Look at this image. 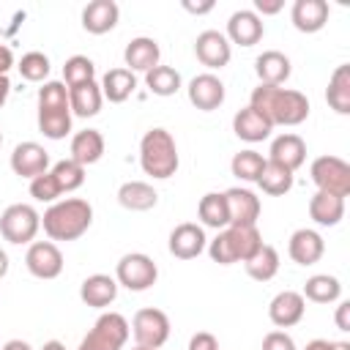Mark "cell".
I'll use <instances>...</instances> for the list:
<instances>
[{
    "label": "cell",
    "mask_w": 350,
    "mask_h": 350,
    "mask_svg": "<svg viewBox=\"0 0 350 350\" xmlns=\"http://www.w3.org/2000/svg\"><path fill=\"white\" fill-rule=\"evenodd\" d=\"M90 224H93V205L82 197L57 200L41 216V227L49 235V241H77L90 230Z\"/></svg>",
    "instance_id": "2"
},
{
    "label": "cell",
    "mask_w": 350,
    "mask_h": 350,
    "mask_svg": "<svg viewBox=\"0 0 350 350\" xmlns=\"http://www.w3.org/2000/svg\"><path fill=\"white\" fill-rule=\"evenodd\" d=\"M131 334H134V342L137 347H150V350H159L167 339H170V317L167 312L156 309V306H145L134 314L131 320Z\"/></svg>",
    "instance_id": "10"
},
{
    "label": "cell",
    "mask_w": 350,
    "mask_h": 350,
    "mask_svg": "<svg viewBox=\"0 0 350 350\" xmlns=\"http://www.w3.org/2000/svg\"><path fill=\"white\" fill-rule=\"evenodd\" d=\"M325 101L334 112L339 115H350V66L342 63L334 68L328 88H325Z\"/></svg>",
    "instance_id": "32"
},
{
    "label": "cell",
    "mask_w": 350,
    "mask_h": 350,
    "mask_svg": "<svg viewBox=\"0 0 350 350\" xmlns=\"http://www.w3.org/2000/svg\"><path fill=\"white\" fill-rule=\"evenodd\" d=\"M5 273H8V254L0 249V279H3Z\"/></svg>",
    "instance_id": "52"
},
{
    "label": "cell",
    "mask_w": 350,
    "mask_h": 350,
    "mask_svg": "<svg viewBox=\"0 0 350 350\" xmlns=\"http://www.w3.org/2000/svg\"><path fill=\"white\" fill-rule=\"evenodd\" d=\"M304 350H334V342H328V339H312Z\"/></svg>",
    "instance_id": "50"
},
{
    "label": "cell",
    "mask_w": 350,
    "mask_h": 350,
    "mask_svg": "<svg viewBox=\"0 0 350 350\" xmlns=\"http://www.w3.org/2000/svg\"><path fill=\"white\" fill-rule=\"evenodd\" d=\"M170 254L178 257V260H194L205 252L208 246V238H205V230L202 224L197 221H183L178 224L172 232H170Z\"/></svg>",
    "instance_id": "12"
},
{
    "label": "cell",
    "mask_w": 350,
    "mask_h": 350,
    "mask_svg": "<svg viewBox=\"0 0 350 350\" xmlns=\"http://www.w3.org/2000/svg\"><path fill=\"white\" fill-rule=\"evenodd\" d=\"M287 254L293 262L298 265H314L323 254H325V241L317 230H309V227H301L290 235V243H287Z\"/></svg>",
    "instance_id": "18"
},
{
    "label": "cell",
    "mask_w": 350,
    "mask_h": 350,
    "mask_svg": "<svg viewBox=\"0 0 350 350\" xmlns=\"http://www.w3.org/2000/svg\"><path fill=\"white\" fill-rule=\"evenodd\" d=\"M194 55L208 68H224L232 57V44L219 30H202L194 41Z\"/></svg>",
    "instance_id": "13"
},
{
    "label": "cell",
    "mask_w": 350,
    "mask_h": 350,
    "mask_svg": "<svg viewBox=\"0 0 350 350\" xmlns=\"http://www.w3.org/2000/svg\"><path fill=\"white\" fill-rule=\"evenodd\" d=\"M120 19V8L115 0H93L82 8V27L93 36L109 33Z\"/></svg>",
    "instance_id": "23"
},
{
    "label": "cell",
    "mask_w": 350,
    "mask_h": 350,
    "mask_svg": "<svg viewBox=\"0 0 350 350\" xmlns=\"http://www.w3.org/2000/svg\"><path fill=\"white\" fill-rule=\"evenodd\" d=\"M178 145H175V137L156 126V129H148L139 139V167L145 175H150L153 180H167L178 172Z\"/></svg>",
    "instance_id": "3"
},
{
    "label": "cell",
    "mask_w": 350,
    "mask_h": 350,
    "mask_svg": "<svg viewBox=\"0 0 350 350\" xmlns=\"http://www.w3.org/2000/svg\"><path fill=\"white\" fill-rule=\"evenodd\" d=\"M101 104H104V96H101V85L96 79L68 88L71 115H77V118H93V115L101 112Z\"/></svg>",
    "instance_id": "27"
},
{
    "label": "cell",
    "mask_w": 350,
    "mask_h": 350,
    "mask_svg": "<svg viewBox=\"0 0 350 350\" xmlns=\"http://www.w3.org/2000/svg\"><path fill=\"white\" fill-rule=\"evenodd\" d=\"M254 183H257L265 194H271V197H282V194H287V191L293 189L295 178H293V172H290L287 167H282V164L265 159V167H262L260 178H257Z\"/></svg>",
    "instance_id": "36"
},
{
    "label": "cell",
    "mask_w": 350,
    "mask_h": 350,
    "mask_svg": "<svg viewBox=\"0 0 350 350\" xmlns=\"http://www.w3.org/2000/svg\"><path fill=\"white\" fill-rule=\"evenodd\" d=\"M123 60H126V68L134 74V71H142L148 74L150 68L159 66L161 60V49L156 44V38H148V36H137L126 44L123 49Z\"/></svg>",
    "instance_id": "20"
},
{
    "label": "cell",
    "mask_w": 350,
    "mask_h": 350,
    "mask_svg": "<svg viewBox=\"0 0 350 350\" xmlns=\"http://www.w3.org/2000/svg\"><path fill=\"white\" fill-rule=\"evenodd\" d=\"M186 93H189V101L202 112H213V109H219L224 104V82L211 71L197 74L189 82Z\"/></svg>",
    "instance_id": "15"
},
{
    "label": "cell",
    "mask_w": 350,
    "mask_h": 350,
    "mask_svg": "<svg viewBox=\"0 0 350 350\" xmlns=\"http://www.w3.org/2000/svg\"><path fill=\"white\" fill-rule=\"evenodd\" d=\"M0 350H33V347H30L25 339H8V342H5Z\"/></svg>",
    "instance_id": "51"
},
{
    "label": "cell",
    "mask_w": 350,
    "mask_h": 350,
    "mask_svg": "<svg viewBox=\"0 0 350 350\" xmlns=\"http://www.w3.org/2000/svg\"><path fill=\"white\" fill-rule=\"evenodd\" d=\"M282 8H284V0H254V8H252V11H254L257 16H260V14H262V16H271V14H279Z\"/></svg>",
    "instance_id": "45"
},
{
    "label": "cell",
    "mask_w": 350,
    "mask_h": 350,
    "mask_svg": "<svg viewBox=\"0 0 350 350\" xmlns=\"http://www.w3.org/2000/svg\"><path fill=\"white\" fill-rule=\"evenodd\" d=\"M262 167H265V159H262V153H257V150H238V153L232 156V161H230L232 175H235L238 180H246V183H254V180L260 178Z\"/></svg>",
    "instance_id": "38"
},
{
    "label": "cell",
    "mask_w": 350,
    "mask_h": 350,
    "mask_svg": "<svg viewBox=\"0 0 350 350\" xmlns=\"http://www.w3.org/2000/svg\"><path fill=\"white\" fill-rule=\"evenodd\" d=\"M11 66H14V52L5 44H0V74H8Z\"/></svg>",
    "instance_id": "48"
},
{
    "label": "cell",
    "mask_w": 350,
    "mask_h": 350,
    "mask_svg": "<svg viewBox=\"0 0 350 350\" xmlns=\"http://www.w3.org/2000/svg\"><path fill=\"white\" fill-rule=\"evenodd\" d=\"M156 279H159V268H156L153 257H148L142 252H129L115 265V282H118V287H126L131 293L150 290L156 284Z\"/></svg>",
    "instance_id": "7"
},
{
    "label": "cell",
    "mask_w": 350,
    "mask_h": 350,
    "mask_svg": "<svg viewBox=\"0 0 350 350\" xmlns=\"http://www.w3.org/2000/svg\"><path fill=\"white\" fill-rule=\"evenodd\" d=\"M254 74H257L260 85H279V88H282V85L290 79V74H293V63H290V57H287L284 52L268 49V52L257 55V60H254Z\"/></svg>",
    "instance_id": "22"
},
{
    "label": "cell",
    "mask_w": 350,
    "mask_h": 350,
    "mask_svg": "<svg viewBox=\"0 0 350 350\" xmlns=\"http://www.w3.org/2000/svg\"><path fill=\"white\" fill-rule=\"evenodd\" d=\"M197 216H200L202 227H213V230L230 227V213H227L224 191H208V194H202L200 197V205H197Z\"/></svg>",
    "instance_id": "33"
},
{
    "label": "cell",
    "mask_w": 350,
    "mask_h": 350,
    "mask_svg": "<svg viewBox=\"0 0 350 350\" xmlns=\"http://www.w3.org/2000/svg\"><path fill=\"white\" fill-rule=\"evenodd\" d=\"M79 298H82V304H88L93 309H104L118 298V282L107 273H90L79 284Z\"/></svg>",
    "instance_id": "26"
},
{
    "label": "cell",
    "mask_w": 350,
    "mask_h": 350,
    "mask_svg": "<svg viewBox=\"0 0 350 350\" xmlns=\"http://www.w3.org/2000/svg\"><path fill=\"white\" fill-rule=\"evenodd\" d=\"M8 93H11V82H8V74H0V109H3V104L8 101Z\"/></svg>",
    "instance_id": "49"
},
{
    "label": "cell",
    "mask_w": 350,
    "mask_h": 350,
    "mask_svg": "<svg viewBox=\"0 0 350 350\" xmlns=\"http://www.w3.org/2000/svg\"><path fill=\"white\" fill-rule=\"evenodd\" d=\"M268 161H276L282 167H287L290 172H295L304 161H306V142L287 131V134H279L273 142H271V150H268Z\"/></svg>",
    "instance_id": "24"
},
{
    "label": "cell",
    "mask_w": 350,
    "mask_h": 350,
    "mask_svg": "<svg viewBox=\"0 0 350 350\" xmlns=\"http://www.w3.org/2000/svg\"><path fill=\"white\" fill-rule=\"evenodd\" d=\"M265 27H262V19L252 11V8H241L235 11L230 19H227V41L230 44H238V46H254L260 38H262Z\"/></svg>",
    "instance_id": "17"
},
{
    "label": "cell",
    "mask_w": 350,
    "mask_h": 350,
    "mask_svg": "<svg viewBox=\"0 0 350 350\" xmlns=\"http://www.w3.org/2000/svg\"><path fill=\"white\" fill-rule=\"evenodd\" d=\"M301 295L304 301H312V304H334L342 295V282L331 273H314L306 279Z\"/></svg>",
    "instance_id": "34"
},
{
    "label": "cell",
    "mask_w": 350,
    "mask_h": 350,
    "mask_svg": "<svg viewBox=\"0 0 350 350\" xmlns=\"http://www.w3.org/2000/svg\"><path fill=\"white\" fill-rule=\"evenodd\" d=\"M129 320L118 312H104L93 328L85 334V339L79 342L77 350H123V345L129 342Z\"/></svg>",
    "instance_id": "6"
},
{
    "label": "cell",
    "mask_w": 350,
    "mask_h": 350,
    "mask_svg": "<svg viewBox=\"0 0 350 350\" xmlns=\"http://www.w3.org/2000/svg\"><path fill=\"white\" fill-rule=\"evenodd\" d=\"M41 230V213L27 202H14L0 213V235L8 243H33Z\"/></svg>",
    "instance_id": "8"
},
{
    "label": "cell",
    "mask_w": 350,
    "mask_h": 350,
    "mask_svg": "<svg viewBox=\"0 0 350 350\" xmlns=\"http://www.w3.org/2000/svg\"><path fill=\"white\" fill-rule=\"evenodd\" d=\"M246 273L254 279V282H271L276 273H279V252L271 246V243H262L246 262H243Z\"/></svg>",
    "instance_id": "35"
},
{
    "label": "cell",
    "mask_w": 350,
    "mask_h": 350,
    "mask_svg": "<svg viewBox=\"0 0 350 350\" xmlns=\"http://www.w3.org/2000/svg\"><path fill=\"white\" fill-rule=\"evenodd\" d=\"M25 265L36 279H57L63 273V252L55 241H33L27 246Z\"/></svg>",
    "instance_id": "11"
},
{
    "label": "cell",
    "mask_w": 350,
    "mask_h": 350,
    "mask_svg": "<svg viewBox=\"0 0 350 350\" xmlns=\"http://www.w3.org/2000/svg\"><path fill=\"white\" fill-rule=\"evenodd\" d=\"M232 131H235V137L243 139V142H262V139L271 137L273 126H271L254 107H243V109H238V112L232 115Z\"/></svg>",
    "instance_id": "25"
},
{
    "label": "cell",
    "mask_w": 350,
    "mask_h": 350,
    "mask_svg": "<svg viewBox=\"0 0 350 350\" xmlns=\"http://www.w3.org/2000/svg\"><path fill=\"white\" fill-rule=\"evenodd\" d=\"M16 68H19V74H22V79H27V82H44L46 77H49V57L44 55V52H27V55H22V60L16 63Z\"/></svg>",
    "instance_id": "41"
},
{
    "label": "cell",
    "mask_w": 350,
    "mask_h": 350,
    "mask_svg": "<svg viewBox=\"0 0 350 350\" xmlns=\"http://www.w3.org/2000/svg\"><path fill=\"white\" fill-rule=\"evenodd\" d=\"M49 172L55 175L60 191H66V194H68V191H77V189L85 183V167L77 164L74 159H60Z\"/></svg>",
    "instance_id": "40"
},
{
    "label": "cell",
    "mask_w": 350,
    "mask_h": 350,
    "mask_svg": "<svg viewBox=\"0 0 350 350\" xmlns=\"http://www.w3.org/2000/svg\"><path fill=\"white\" fill-rule=\"evenodd\" d=\"M41 350H66V345L63 342H57V339H49V342H44V347Z\"/></svg>",
    "instance_id": "53"
},
{
    "label": "cell",
    "mask_w": 350,
    "mask_h": 350,
    "mask_svg": "<svg viewBox=\"0 0 350 350\" xmlns=\"http://www.w3.org/2000/svg\"><path fill=\"white\" fill-rule=\"evenodd\" d=\"M131 350H150V347H137V345H134V347H131Z\"/></svg>",
    "instance_id": "55"
},
{
    "label": "cell",
    "mask_w": 350,
    "mask_h": 350,
    "mask_svg": "<svg viewBox=\"0 0 350 350\" xmlns=\"http://www.w3.org/2000/svg\"><path fill=\"white\" fill-rule=\"evenodd\" d=\"M0 145H3V131H0Z\"/></svg>",
    "instance_id": "56"
},
{
    "label": "cell",
    "mask_w": 350,
    "mask_h": 350,
    "mask_svg": "<svg viewBox=\"0 0 350 350\" xmlns=\"http://www.w3.org/2000/svg\"><path fill=\"white\" fill-rule=\"evenodd\" d=\"M63 191H60V186H57V180H55V175L46 170L44 175H38V178H33L30 180V197L36 200V202H57V197H60Z\"/></svg>",
    "instance_id": "42"
},
{
    "label": "cell",
    "mask_w": 350,
    "mask_h": 350,
    "mask_svg": "<svg viewBox=\"0 0 350 350\" xmlns=\"http://www.w3.org/2000/svg\"><path fill=\"white\" fill-rule=\"evenodd\" d=\"M183 8L189 14H208L213 8V0H205V3H191V0H183Z\"/></svg>",
    "instance_id": "47"
},
{
    "label": "cell",
    "mask_w": 350,
    "mask_h": 350,
    "mask_svg": "<svg viewBox=\"0 0 350 350\" xmlns=\"http://www.w3.org/2000/svg\"><path fill=\"white\" fill-rule=\"evenodd\" d=\"M260 350H298V347H295V342H293V336L287 331L276 328V331H268L262 336V347Z\"/></svg>",
    "instance_id": "43"
},
{
    "label": "cell",
    "mask_w": 350,
    "mask_h": 350,
    "mask_svg": "<svg viewBox=\"0 0 350 350\" xmlns=\"http://www.w3.org/2000/svg\"><path fill=\"white\" fill-rule=\"evenodd\" d=\"M145 85H148V90L153 93V96H161V98H167V96H175L178 90H180V74L172 68V66H156V68H150L148 74H145Z\"/></svg>",
    "instance_id": "37"
},
{
    "label": "cell",
    "mask_w": 350,
    "mask_h": 350,
    "mask_svg": "<svg viewBox=\"0 0 350 350\" xmlns=\"http://www.w3.org/2000/svg\"><path fill=\"white\" fill-rule=\"evenodd\" d=\"M309 175L317 191H328L342 200L350 194V164L339 156H317L309 167Z\"/></svg>",
    "instance_id": "9"
},
{
    "label": "cell",
    "mask_w": 350,
    "mask_h": 350,
    "mask_svg": "<svg viewBox=\"0 0 350 350\" xmlns=\"http://www.w3.org/2000/svg\"><path fill=\"white\" fill-rule=\"evenodd\" d=\"M334 350H350V342H334Z\"/></svg>",
    "instance_id": "54"
},
{
    "label": "cell",
    "mask_w": 350,
    "mask_h": 350,
    "mask_svg": "<svg viewBox=\"0 0 350 350\" xmlns=\"http://www.w3.org/2000/svg\"><path fill=\"white\" fill-rule=\"evenodd\" d=\"M71 107L66 82L49 79L38 88V131L46 139H63L71 131Z\"/></svg>",
    "instance_id": "4"
},
{
    "label": "cell",
    "mask_w": 350,
    "mask_h": 350,
    "mask_svg": "<svg viewBox=\"0 0 350 350\" xmlns=\"http://www.w3.org/2000/svg\"><path fill=\"white\" fill-rule=\"evenodd\" d=\"M254 107L271 126H301L309 118V98L301 90L279 85H257L249 96Z\"/></svg>",
    "instance_id": "1"
},
{
    "label": "cell",
    "mask_w": 350,
    "mask_h": 350,
    "mask_svg": "<svg viewBox=\"0 0 350 350\" xmlns=\"http://www.w3.org/2000/svg\"><path fill=\"white\" fill-rule=\"evenodd\" d=\"M118 202L126 208V211H150L156 208L159 202V194L150 183L145 180H126L120 189H118Z\"/></svg>",
    "instance_id": "31"
},
{
    "label": "cell",
    "mask_w": 350,
    "mask_h": 350,
    "mask_svg": "<svg viewBox=\"0 0 350 350\" xmlns=\"http://www.w3.org/2000/svg\"><path fill=\"white\" fill-rule=\"evenodd\" d=\"M137 90V77L129 68H109L101 77V96L109 104H123Z\"/></svg>",
    "instance_id": "30"
},
{
    "label": "cell",
    "mask_w": 350,
    "mask_h": 350,
    "mask_svg": "<svg viewBox=\"0 0 350 350\" xmlns=\"http://www.w3.org/2000/svg\"><path fill=\"white\" fill-rule=\"evenodd\" d=\"M328 14H331V8L325 0H295L290 19H293V27L298 33H317L325 27Z\"/></svg>",
    "instance_id": "21"
},
{
    "label": "cell",
    "mask_w": 350,
    "mask_h": 350,
    "mask_svg": "<svg viewBox=\"0 0 350 350\" xmlns=\"http://www.w3.org/2000/svg\"><path fill=\"white\" fill-rule=\"evenodd\" d=\"M262 246V235L257 224H230L216 232L213 241H208V254L219 265H232V262H246L257 249Z\"/></svg>",
    "instance_id": "5"
},
{
    "label": "cell",
    "mask_w": 350,
    "mask_h": 350,
    "mask_svg": "<svg viewBox=\"0 0 350 350\" xmlns=\"http://www.w3.org/2000/svg\"><path fill=\"white\" fill-rule=\"evenodd\" d=\"M334 320H336V328L339 331H350V301H339Z\"/></svg>",
    "instance_id": "46"
},
{
    "label": "cell",
    "mask_w": 350,
    "mask_h": 350,
    "mask_svg": "<svg viewBox=\"0 0 350 350\" xmlns=\"http://www.w3.org/2000/svg\"><path fill=\"white\" fill-rule=\"evenodd\" d=\"M224 200H227V213H230V224H257L260 219V197L249 189H241V186H232L224 191Z\"/></svg>",
    "instance_id": "19"
},
{
    "label": "cell",
    "mask_w": 350,
    "mask_h": 350,
    "mask_svg": "<svg viewBox=\"0 0 350 350\" xmlns=\"http://www.w3.org/2000/svg\"><path fill=\"white\" fill-rule=\"evenodd\" d=\"M309 216L320 227H336L345 219V200L328 191H314L309 200Z\"/></svg>",
    "instance_id": "28"
},
{
    "label": "cell",
    "mask_w": 350,
    "mask_h": 350,
    "mask_svg": "<svg viewBox=\"0 0 350 350\" xmlns=\"http://www.w3.org/2000/svg\"><path fill=\"white\" fill-rule=\"evenodd\" d=\"M46 167H49V153L44 150V145H38V142H33V139L19 142V145L14 148V153H11V170H14V175H19V178L33 180V178L44 175Z\"/></svg>",
    "instance_id": "14"
},
{
    "label": "cell",
    "mask_w": 350,
    "mask_h": 350,
    "mask_svg": "<svg viewBox=\"0 0 350 350\" xmlns=\"http://www.w3.org/2000/svg\"><path fill=\"white\" fill-rule=\"evenodd\" d=\"M304 312H306V301L295 290H282L268 304V317H271V323L276 328H293V325H298L304 320Z\"/></svg>",
    "instance_id": "16"
},
{
    "label": "cell",
    "mask_w": 350,
    "mask_h": 350,
    "mask_svg": "<svg viewBox=\"0 0 350 350\" xmlns=\"http://www.w3.org/2000/svg\"><path fill=\"white\" fill-rule=\"evenodd\" d=\"M186 350H219V339L211 331H197L189 339V347Z\"/></svg>",
    "instance_id": "44"
},
{
    "label": "cell",
    "mask_w": 350,
    "mask_h": 350,
    "mask_svg": "<svg viewBox=\"0 0 350 350\" xmlns=\"http://www.w3.org/2000/svg\"><path fill=\"white\" fill-rule=\"evenodd\" d=\"M104 156V137L98 129H85V131H77L71 137V156L77 164L88 167V164H96L98 159Z\"/></svg>",
    "instance_id": "29"
},
{
    "label": "cell",
    "mask_w": 350,
    "mask_h": 350,
    "mask_svg": "<svg viewBox=\"0 0 350 350\" xmlns=\"http://www.w3.org/2000/svg\"><path fill=\"white\" fill-rule=\"evenodd\" d=\"M63 79H66V88L90 82V79H96V63L88 55H71L63 63Z\"/></svg>",
    "instance_id": "39"
}]
</instances>
